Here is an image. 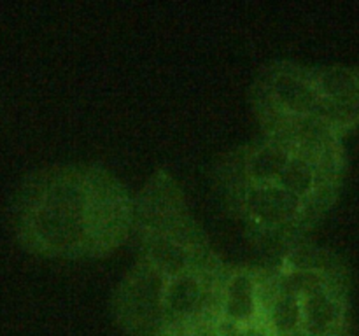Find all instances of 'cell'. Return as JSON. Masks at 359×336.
<instances>
[{
    "instance_id": "cell-1",
    "label": "cell",
    "mask_w": 359,
    "mask_h": 336,
    "mask_svg": "<svg viewBox=\"0 0 359 336\" xmlns=\"http://www.w3.org/2000/svg\"><path fill=\"white\" fill-rule=\"evenodd\" d=\"M135 226V203L97 167H51L23 186L16 205L20 240L35 254L88 258L114 251Z\"/></svg>"
},
{
    "instance_id": "cell-2",
    "label": "cell",
    "mask_w": 359,
    "mask_h": 336,
    "mask_svg": "<svg viewBox=\"0 0 359 336\" xmlns=\"http://www.w3.org/2000/svg\"><path fill=\"white\" fill-rule=\"evenodd\" d=\"M133 227L140 238V261L167 280L223 265L189 216L179 188L163 172L139 196Z\"/></svg>"
},
{
    "instance_id": "cell-3",
    "label": "cell",
    "mask_w": 359,
    "mask_h": 336,
    "mask_svg": "<svg viewBox=\"0 0 359 336\" xmlns=\"http://www.w3.org/2000/svg\"><path fill=\"white\" fill-rule=\"evenodd\" d=\"M224 195L249 233L265 245L293 244L309 230L318 214L279 184L223 181Z\"/></svg>"
},
{
    "instance_id": "cell-4",
    "label": "cell",
    "mask_w": 359,
    "mask_h": 336,
    "mask_svg": "<svg viewBox=\"0 0 359 336\" xmlns=\"http://www.w3.org/2000/svg\"><path fill=\"white\" fill-rule=\"evenodd\" d=\"M252 94L266 133L309 119L325 121L323 98L312 69L287 62L276 63L263 70Z\"/></svg>"
},
{
    "instance_id": "cell-5",
    "label": "cell",
    "mask_w": 359,
    "mask_h": 336,
    "mask_svg": "<svg viewBox=\"0 0 359 336\" xmlns=\"http://www.w3.org/2000/svg\"><path fill=\"white\" fill-rule=\"evenodd\" d=\"M167 279L140 261L128 272L114 298V315L130 336H165L163 293Z\"/></svg>"
},
{
    "instance_id": "cell-6",
    "label": "cell",
    "mask_w": 359,
    "mask_h": 336,
    "mask_svg": "<svg viewBox=\"0 0 359 336\" xmlns=\"http://www.w3.org/2000/svg\"><path fill=\"white\" fill-rule=\"evenodd\" d=\"M302 336H351L349 276L344 266L300 296Z\"/></svg>"
},
{
    "instance_id": "cell-7",
    "label": "cell",
    "mask_w": 359,
    "mask_h": 336,
    "mask_svg": "<svg viewBox=\"0 0 359 336\" xmlns=\"http://www.w3.org/2000/svg\"><path fill=\"white\" fill-rule=\"evenodd\" d=\"M266 270L228 268L221 284L216 322L245 326L263 321Z\"/></svg>"
},
{
    "instance_id": "cell-8",
    "label": "cell",
    "mask_w": 359,
    "mask_h": 336,
    "mask_svg": "<svg viewBox=\"0 0 359 336\" xmlns=\"http://www.w3.org/2000/svg\"><path fill=\"white\" fill-rule=\"evenodd\" d=\"M293 158V149L277 136L266 135L263 140L235 150L223 163V181H241L249 184H277Z\"/></svg>"
},
{
    "instance_id": "cell-9",
    "label": "cell",
    "mask_w": 359,
    "mask_h": 336,
    "mask_svg": "<svg viewBox=\"0 0 359 336\" xmlns=\"http://www.w3.org/2000/svg\"><path fill=\"white\" fill-rule=\"evenodd\" d=\"M216 328L221 336H273V332L270 331L265 321L252 322V324L245 326H228L216 322Z\"/></svg>"
},
{
    "instance_id": "cell-10",
    "label": "cell",
    "mask_w": 359,
    "mask_h": 336,
    "mask_svg": "<svg viewBox=\"0 0 359 336\" xmlns=\"http://www.w3.org/2000/svg\"><path fill=\"white\" fill-rule=\"evenodd\" d=\"M181 336H221L216 328V322H203V324L195 326L189 331H186Z\"/></svg>"
}]
</instances>
